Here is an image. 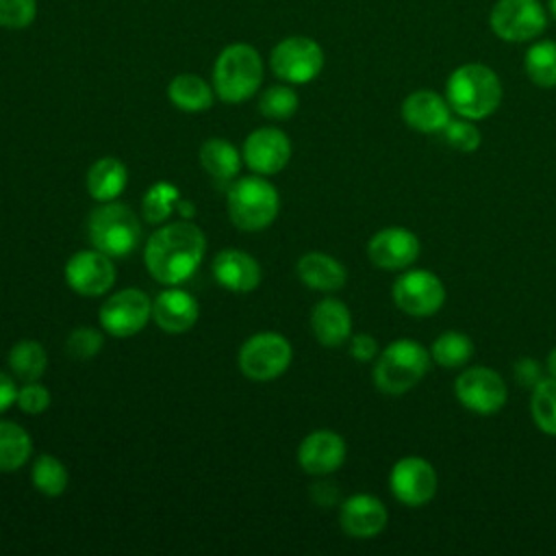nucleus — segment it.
Here are the masks:
<instances>
[{
    "label": "nucleus",
    "instance_id": "1",
    "mask_svg": "<svg viewBox=\"0 0 556 556\" xmlns=\"http://www.w3.org/2000/svg\"><path fill=\"white\" fill-rule=\"evenodd\" d=\"M204 250V232L195 224L182 219L154 230L146 243L143 258L156 282L176 287L195 274Z\"/></svg>",
    "mask_w": 556,
    "mask_h": 556
},
{
    "label": "nucleus",
    "instance_id": "2",
    "mask_svg": "<svg viewBox=\"0 0 556 556\" xmlns=\"http://www.w3.org/2000/svg\"><path fill=\"white\" fill-rule=\"evenodd\" d=\"M502 80L484 63H465L456 67L445 83V98L458 117L484 119L502 104Z\"/></svg>",
    "mask_w": 556,
    "mask_h": 556
},
{
    "label": "nucleus",
    "instance_id": "3",
    "mask_svg": "<svg viewBox=\"0 0 556 556\" xmlns=\"http://www.w3.org/2000/svg\"><path fill=\"white\" fill-rule=\"evenodd\" d=\"M430 350L415 339H395L378 356L374 365V384L387 395L410 391L430 369Z\"/></svg>",
    "mask_w": 556,
    "mask_h": 556
},
{
    "label": "nucleus",
    "instance_id": "4",
    "mask_svg": "<svg viewBox=\"0 0 556 556\" xmlns=\"http://www.w3.org/2000/svg\"><path fill=\"white\" fill-rule=\"evenodd\" d=\"M263 83V59L250 43L226 46L213 65V89L219 100L239 104L250 100Z\"/></svg>",
    "mask_w": 556,
    "mask_h": 556
},
{
    "label": "nucleus",
    "instance_id": "5",
    "mask_svg": "<svg viewBox=\"0 0 556 556\" xmlns=\"http://www.w3.org/2000/svg\"><path fill=\"white\" fill-rule=\"evenodd\" d=\"M230 222L245 232H258L267 228L278 211L280 195L278 189L261 174L237 178L226 195Z\"/></svg>",
    "mask_w": 556,
    "mask_h": 556
},
{
    "label": "nucleus",
    "instance_id": "6",
    "mask_svg": "<svg viewBox=\"0 0 556 556\" xmlns=\"http://www.w3.org/2000/svg\"><path fill=\"white\" fill-rule=\"evenodd\" d=\"M87 235L96 250L119 258L141 243V222L126 204L115 200L102 202V206L89 215Z\"/></svg>",
    "mask_w": 556,
    "mask_h": 556
},
{
    "label": "nucleus",
    "instance_id": "7",
    "mask_svg": "<svg viewBox=\"0 0 556 556\" xmlns=\"http://www.w3.org/2000/svg\"><path fill=\"white\" fill-rule=\"evenodd\" d=\"M291 343L278 332H256L239 350V369L245 378L267 382L278 378L291 365Z\"/></svg>",
    "mask_w": 556,
    "mask_h": 556
},
{
    "label": "nucleus",
    "instance_id": "8",
    "mask_svg": "<svg viewBox=\"0 0 556 556\" xmlns=\"http://www.w3.org/2000/svg\"><path fill=\"white\" fill-rule=\"evenodd\" d=\"M269 65L278 78L289 85H304L317 78L324 67L321 46L304 35H293L278 41L271 50Z\"/></svg>",
    "mask_w": 556,
    "mask_h": 556
},
{
    "label": "nucleus",
    "instance_id": "9",
    "mask_svg": "<svg viewBox=\"0 0 556 556\" xmlns=\"http://www.w3.org/2000/svg\"><path fill=\"white\" fill-rule=\"evenodd\" d=\"M491 30L504 41H532L547 26V13L539 0H497L489 13Z\"/></svg>",
    "mask_w": 556,
    "mask_h": 556
},
{
    "label": "nucleus",
    "instance_id": "10",
    "mask_svg": "<svg viewBox=\"0 0 556 556\" xmlns=\"http://www.w3.org/2000/svg\"><path fill=\"white\" fill-rule=\"evenodd\" d=\"M391 298L402 313L410 317H430L441 311L445 287L441 278L428 269H408L395 278Z\"/></svg>",
    "mask_w": 556,
    "mask_h": 556
},
{
    "label": "nucleus",
    "instance_id": "11",
    "mask_svg": "<svg viewBox=\"0 0 556 556\" xmlns=\"http://www.w3.org/2000/svg\"><path fill=\"white\" fill-rule=\"evenodd\" d=\"M454 393L467 410L476 415H495L506 404L508 387L495 369L476 365L458 374L454 382Z\"/></svg>",
    "mask_w": 556,
    "mask_h": 556
},
{
    "label": "nucleus",
    "instance_id": "12",
    "mask_svg": "<svg viewBox=\"0 0 556 556\" xmlns=\"http://www.w3.org/2000/svg\"><path fill=\"white\" fill-rule=\"evenodd\" d=\"M437 469L421 456H404L391 467L389 489L408 508L426 506L437 495Z\"/></svg>",
    "mask_w": 556,
    "mask_h": 556
},
{
    "label": "nucleus",
    "instance_id": "13",
    "mask_svg": "<svg viewBox=\"0 0 556 556\" xmlns=\"http://www.w3.org/2000/svg\"><path fill=\"white\" fill-rule=\"evenodd\" d=\"M152 317V302L141 289H122L100 306V326L113 337H132L141 332Z\"/></svg>",
    "mask_w": 556,
    "mask_h": 556
},
{
    "label": "nucleus",
    "instance_id": "14",
    "mask_svg": "<svg viewBox=\"0 0 556 556\" xmlns=\"http://www.w3.org/2000/svg\"><path fill=\"white\" fill-rule=\"evenodd\" d=\"M113 258L100 250H80L70 256L65 265L67 285L85 298L104 295L115 282Z\"/></svg>",
    "mask_w": 556,
    "mask_h": 556
},
{
    "label": "nucleus",
    "instance_id": "15",
    "mask_svg": "<svg viewBox=\"0 0 556 556\" xmlns=\"http://www.w3.org/2000/svg\"><path fill=\"white\" fill-rule=\"evenodd\" d=\"M421 252L419 237L402 226H389L378 230L367 243V256L371 265L389 271L410 267Z\"/></svg>",
    "mask_w": 556,
    "mask_h": 556
},
{
    "label": "nucleus",
    "instance_id": "16",
    "mask_svg": "<svg viewBox=\"0 0 556 556\" xmlns=\"http://www.w3.org/2000/svg\"><path fill=\"white\" fill-rule=\"evenodd\" d=\"M241 156L254 174L271 176L287 167L291 159V141L280 128L263 126L245 137Z\"/></svg>",
    "mask_w": 556,
    "mask_h": 556
},
{
    "label": "nucleus",
    "instance_id": "17",
    "mask_svg": "<svg viewBox=\"0 0 556 556\" xmlns=\"http://www.w3.org/2000/svg\"><path fill=\"white\" fill-rule=\"evenodd\" d=\"M348 447L334 430H313L298 447V463L311 476H328L345 460Z\"/></svg>",
    "mask_w": 556,
    "mask_h": 556
},
{
    "label": "nucleus",
    "instance_id": "18",
    "mask_svg": "<svg viewBox=\"0 0 556 556\" xmlns=\"http://www.w3.org/2000/svg\"><path fill=\"white\" fill-rule=\"evenodd\" d=\"M387 506L371 493L350 495L339 510L341 530L352 539H371L387 528Z\"/></svg>",
    "mask_w": 556,
    "mask_h": 556
},
{
    "label": "nucleus",
    "instance_id": "19",
    "mask_svg": "<svg viewBox=\"0 0 556 556\" xmlns=\"http://www.w3.org/2000/svg\"><path fill=\"white\" fill-rule=\"evenodd\" d=\"M402 119L417 132H441L452 119V106L445 96L430 89H417L404 98Z\"/></svg>",
    "mask_w": 556,
    "mask_h": 556
},
{
    "label": "nucleus",
    "instance_id": "20",
    "mask_svg": "<svg viewBox=\"0 0 556 556\" xmlns=\"http://www.w3.org/2000/svg\"><path fill=\"white\" fill-rule=\"evenodd\" d=\"M200 317V306L189 291L165 289L152 302V319L156 326L169 334L187 332L195 326Z\"/></svg>",
    "mask_w": 556,
    "mask_h": 556
},
{
    "label": "nucleus",
    "instance_id": "21",
    "mask_svg": "<svg viewBox=\"0 0 556 556\" xmlns=\"http://www.w3.org/2000/svg\"><path fill=\"white\" fill-rule=\"evenodd\" d=\"M213 276L224 289L235 293H248L258 287L263 271L252 254L226 248L213 258Z\"/></svg>",
    "mask_w": 556,
    "mask_h": 556
},
{
    "label": "nucleus",
    "instance_id": "22",
    "mask_svg": "<svg viewBox=\"0 0 556 556\" xmlns=\"http://www.w3.org/2000/svg\"><path fill=\"white\" fill-rule=\"evenodd\" d=\"M311 328L324 348H339L352 337L350 308L337 298H324L313 306Z\"/></svg>",
    "mask_w": 556,
    "mask_h": 556
},
{
    "label": "nucleus",
    "instance_id": "23",
    "mask_svg": "<svg viewBox=\"0 0 556 556\" xmlns=\"http://www.w3.org/2000/svg\"><path fill=\"white\" fill-rule=\"evenodd\" d=\"M298 278L315 291H339L348 282V269L334 256L324 252H308L298 258Z\"/></svg>",
    "mask_w": 556,
    "mask_h": 556
},
{
    "label": "nucleus",
    "instance_id": "24",
    "mask_svg": "<svg viewBox=\"0 0 556 556\" xmlns=\"http://www.w3.org/2000/svg\"><path fill=\"white\" fill-rule=\"evenodd\" d=\"M128 185V169L115 156L98 159L87 172V191L98 202H113Z\"/></svg>",
    "mask_w": 556,
    "mask_h": 556
},
{
    "label": "nucleus",
    "instance_id": "25",
    "mask_svg": "<svg viewBox=\"0 0 556 556\" xmlns=\"http://www.w3.org/2000/svg\"><path fill=\"white\" fill-rule=\"evenodd\" d=\"M200 165L213 180L230 182L241 169V154L230 141L222 137H211L200 148Z\"/></svg>",
    "mask_w": 556,
    "mask_h": 556
},
{
    "label": "nucleus",
    "instance_id": "26",
    "mask_svg": "<svg viewBox=\"0 0 556 556\" xmlns=\"http://www.w3.org/2000/svg\"><path fill=\"white\" fill-rule=\"evenodd\" d=\"M167 96L176 109L187 113H200L211 109L215 100V89L195 74H178L172 78Z\"/></svg>",
    "mask_w": 556,
    "mask_h": 556
},
{
    "label": "nucleus",
    "instance_id": "27",
    "mask_svg": "<svg viewBox=\"0 0 556 556\" xmlns=\"http://www.w3.org/2000/svg\"><path fill=\"white\" fill-rule=\"evenodd\" d=\"M33 452L30 434L15 421L0 419V471H17Z\"/></svg>",
    "mask_w": 556,
    "mask_h": 556
},
{
    "label": "nucleus",
    "instance_id": "28",
    "mask_svg": "<svg viewBox=\"0 0 556 556\" xmlns=\"http://www.w3.org/2000/svg\"><path fill=\"white\" fill-rule=\"evenodd\" d=\"M7 361H9V367L15 374V378H20L22 382L39 380L48 367V356H46L43 345L33 339L17 341L9 350Z\"/></svg>",
    "mask_w": 556,
    "mask_h": 556
},
{
    "label": "nucleus",
    "instance_id": "29",
    "mask_svg": "<svg viewBox=\"0 0 556 556\" xmlns=\"http://www.w3.org/2000/svg\"><path fill=\"white\" fill-rule=\"evenodd\" d=\"M523 70L528 78L543 89L556 87V41H534L523 56Z\"/></svg>",
    "mask_w": 556,
    "mask_h": 556
},
{
    "label": "nucleus",
    "instance_id": "30",
    "mask_svg": "<svg viewBox=\"0 0 556 556\" xmlns=\"http://www.w3.org/2000/svg\"><path fill=\"white\" fill-rule=\"evenodd\" d=\"M430 356L437 365L443 369H456L469 363L473 356V341L458 330H445L441 332L432 345H430Z\"/></svg>",
    "mask_w": 556,
    "mask_h": 556
},
{
    "label": "nucleus",
    "instance_id": "31",
    "mask_svg": "<svg viewBox=\"0 0 556 556\" xmlns=\"http://www.w3.org/2000/svg\"><path fill=\"white\" fill-rule=\"evenodd\" d=\"M530 415L541 432L556 437V378L547 376L532 389Z\"/></svg>",
    "mask_w": 556,
    "mask_h": 556
},
{
    "label": "nucleus",
    "instance_id": "32",
    "mask_svg": "<svg viewBox=\"0 0 556 556\" xmlns=\"http://www.w3.org/2000/svg\"><path fill=\"white\" fill-rule=\"evenodd\" d=\"M30 478L35 489L48 497L61 495L67 489V480H70L65 465L52 454H39L35 458Z\"/></svg>",
    "mask_w": 556,
    "mask_h": 556
},
{
    "label": "nucleus",
    "instance_id": "33",
    "mask_svg": "<svg viewBox=\"0 0 556 556\" xmlns=\"http://www.w3.org/2000/svg\"><path fill=\"white\" fill-rule=\"evenodd\" d=\"M178 200H180V193L172 182H154L141 200L143 217L150 224H163L176 208Z\"/></svg>",
    "mask_w": 556,
    "mask_h": 556
},
{
    "label": "nucleus",
    "instance_id": "34",
    "mask_svg": "<svg viewBox=\"0 0 556 556\" xmlns=\"http://www.w3.org/2000/svg\"><path fill=\"white\" fill-rule=\"evenodd\" d=\"M300 106L298 93L289 85H271L261 93L258 109L265 117L289 119Z\"/></svg>",
    "mask_w": 556,
    "mask_h": 556
},
{
    "label": "nucleus",
    "instance_id": "35",
    "mask_svg": "<svg viewBox=\"0 0 556 556\" xmlns=\"http://www.w3.org/2000/svg\"><path fill=\"white\" fill-rule=\"evenodd\" d=\"M441 135H443V141L456 152H476L482 143V135L478 126L473 124V119H467V117L450 119L447 126L441 130Z\"/></svg>",
    "mask_w": 556,
    "mask_h": 556
},
{
    "label": "nucleus",
    "instance_id": "36",
    "mask_svg": "<svg viewBox=\"0 0 556 556\" xmlns=\"http://www.w3.org/2000/svg\"><path fill=\"white\" fill-rule=\"evenodd\" d=\"M102 345H104L102 332L91 326H78L65 339V352L74 361H87L96 356L102 350Z\"/></svg>",
    "mask_w": 556,
    "mask_h": 556
},
{
    "label": "nucleus",
    "instance_id": "37",
    "mask_svg": "<svg viewBox=\"0 0 556 556\" xmlns=\"http://www.w3.org/2000/svg\"><path fill=\"white\" fill-rule=\"evenodd\" d=\"M37 15V0H0V26L26 28Z\"/></svg>",
    "mask_w": 556,
    "mask_h": 556
},
{
    "label": "nucleus",
    "instance_id": "38",
    "mask_svg": "<svg viewBox=\"0 0 556 556\" xmlns=\"http://www.w3.org/2000/svg\"><path fill=\"white\" fill-rule=\"evenodd\" d=\"M15 404L20 406L22 413L39 415L50 406V391L43 384H39L37 380L35 382H24V387L17 389Z\"/></svg>",
    "mask_w": 556,
    "mask_h": 556
},
{
    "label": "nucleus",
    "instance_id": "39",
    "mask_svg": "<svg viewBox=\"0 0 556 556\" xmlns=\"http://www.w3.org/2000/svg\"><path fill=\"white\" fill-rule=\"evenodd\" d=\"M513 378L517 384H521L526 389H534L543 380V367L532 356L517 358L513 365Z\"/></svg>",
    "mask_w": 556,
    "mask_h": 556
},
{
    "label": "nucleus",
    "instance_id": "40",
    "mask_svg": "<svg viewBox=\"0 0 556 556\" xmlns=\"http://www.w3.org/2000/svg\"><path fill=\"white\" fill-rule=\"evenodd\" d=\"M350 354L352 358L361 361V363H369L380 354V345L376 341V337L367 334V332H358L350 337Z\"/></svg>",
    "mask_w": 556,
    "mask_h": 556
},
{
    "label": "nucleus",
    "instance_id": "41",
    "mask_svg": "<svg viewBox=\"0 0 556 556\" xmlns=\"http://www.w3.org/2000/svg\"><path fill=\"white\" fill-rule=\"evenodd\" d=\"M311 497L315 504L319 506H332L337 500H339V491H337V484L334 482H315L313 489H311Z\"/></svg>",
    "mask_w": 556,
    "mask_h": 556
},
{
    "label": "nucleus",
    "instance_id": "42",
    "mask_svg": "<svg viewBox=\"0 0 556 556\" xmlns=\"http://www.w3.org/2000/svg\"><path fill=\"white\" fill-rule=\"evenodd\" d=\"M17 400V387L13 378L4 371H0V413L9 410Z\"/></svg>",
    "mask_w": 556,
    "mask_h": 556
},
{
    "label": "nucleus",
    "instance_id": "43",
    "mask_svg": "<svg viewBox=\"0 0 556 556\" xmlns=\"http://www.w3.org/2000/svg\"><path fill=\"white\" fill-rule=\"evenodd\" d=\"M176 208H178V213L182 215V219H191L193 215H195V206H193V202L191 200H178V204H176Z\"/></svg>",
    "mask_w": 556,
    "mask_h": 556
},
{
    "label": "nucleus",
    "instance_id": "44",
    "mask_svg": "<svg viewBox=\"0 0 556 556\" xmlns=\"http://www.w3.org/2000/svg\"><path fill=\"white\" fill-rule=\"evenodd\" d=\"M545 369H547V374H549L552 378H556V348L549 350V354H547V358H545Z\"/></svg>",
    "mask_w": 556,
    "mask_h": 556
},
{
    "label": "nucleus",
    "instance_id": "45",
    "mask_svg": "<svg viewBox=\"0 0 556 556\" xmlns=\"http://www.w3.org/2000/svg\"><path fill=\"white\" fill-rule=\"evenodd\" d=\"M547 11H549V15L556 20V0H547Z\"/></svg>",
    "mask_w": 556,
    "mask_h": 556
}]
</instances>
